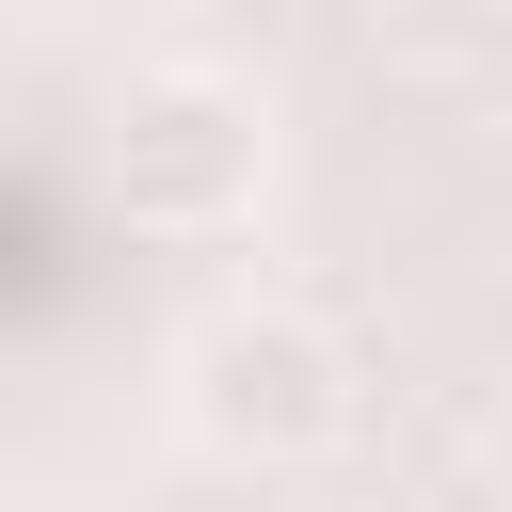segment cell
Returning <instances> with one entry per match:
<instances>
[{
    "label": "cell",
    "mask_w": 512,
    "mask_h": 512,
    "mask_svg": "<svg viewBox=\"0 0 512 512\" xmlns=\"http://www.w3.org/2000/svg\"><path fill=\"white\" fill-rule=\"evenodd\" d=\"M176 432L208 464H320L352 432V352L336 320L304 304H224L192 352H176Z\"/></svg>",
    "instance_id": "7a4b0ae2"
},
{
    "label": "cell",
    "mask_w": 512,
    "mask_h": 512,
    "mask_svg": "<svg viewBox=\"0 0 512 512\" xmlns=\"http://www.w3.org/2000/svg\"><path fill=\"white\" fill-rule=\"evenodd\" d=\"M112 192H128V224H160V240L256 224V192H272V96L224 80V64H144V80L112 96Z\"/></svg>",
    "instance_id": "6da1fadb"
},
{
    "label": "cell",
    "mask_w": 512,
    "mask_h": 512,
    "mask_svg": "<svg viewBox=\"0 0 512 512\" xmlns=\"http://www.w3.org/2000/svg\"><path fill=\"white\" fill-rule=\"evenodd\" d=\"M496 464H512V400H496Z\"/></svg>",
    "instance_id": "3957f363"
}]
</instances>
